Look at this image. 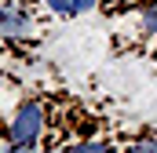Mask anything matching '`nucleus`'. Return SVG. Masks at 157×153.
Here are the masks:
<instances>
[{
	"instance_id": "3",
	"label": "nucleus",
	"mask_w": 157,
	"mask_h": 153,
	"mask_svg": "<svg viewBox=\"0 0 157 153\" xmlns=\"http://www.w3.org/2000/svg\"><path fill=\"white\" fill-rule=\"evenodd\" d=\"M99 0H48V7L62 18H77V15H88Z\"/></svg>"
},
{
	"instance_id": "4",
	"label": "nucleus",
	"mask_w": 157,
	"mask_h": 153,
	"mask_svg": "<svg viewBox=\"0 0 157 153\" xmlns=\"http://www.w3.org/2000/svg\"><path fill=\"white\" fill-rule=\"evenodd\" d=\"M62 153H110V146L106 142H77V146H70Z\"/></svg>"
},
{
	"instance_id": "6",
	"label": "nucleus",
	"mask_w": 157,
	"mask_h": 153,
	"mask_svg": "<svg viewBox=\"0 0 157 153\" xmlns=\"http://www.w3.org/2000/svg\"><path fill=\"white\" fill-rule=\"evenodd\" d=\"M124 153H157V139H139L135 146H128Z\"/></svg>"
},
{
	"instance_id": "5",
	"label": "nucleus",
	"mask_w": 157,
	"mask_h": 153,
	"mask_svg": "<svg viewBox=\"0 0 157 153\" xmlns=\"http://www.w3.org/2000/svg\"><path fill=\"white\" fill-rule=\"evenodd\" d=\"M143 29H146V33H157V0L143 11Z\"/></svg>"
},
{
	"instance_id": "7",
	"label": "nucleus",
	"mask_w": 157,
	"mask_h": 153,
	"mask_svg": "<svg viewBox=\"0 0 157 153\" xmlns=\"http://www.w3.org/2000/svg\"><path fill=\"white\" fill-rule=\"evenodd\" d=\"M37 146H22V142H7V150L4 153H33Z\"/></svg>"
},
{
	"instance_id": "2",
	"label": "nucleus",
	"mask_w": 157,
	"mask_h": 153,
	"mask_svg": "<svg viewBox=\"0 0 157 153\" xmlns=\"http://www.w3.org/2000/svg\"><path fill=\"white\" fill-rule=\"evenodd\" d=\"M29 33V15L22 7H0V40H18Z\"/></svg>"
},
{
	"instance_id": "1",
	"label": "nucleus",
	"mask_w": 157,
	"mask_h": 153,
	"mask_svg": "<svg viewBox=\"0 0 157 153\" xmlns=\"http://www.w3.org/2000/svg\"><path fill=\"white\" fill-rule=\"evenodd\" d=\"M40 131H44V106L40 102H22L18 113L11 117L7 128V142H22V146H37Z\"/></svg>"
}]
</instances>
